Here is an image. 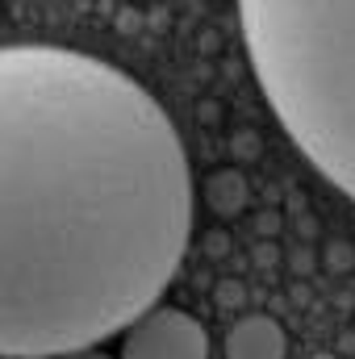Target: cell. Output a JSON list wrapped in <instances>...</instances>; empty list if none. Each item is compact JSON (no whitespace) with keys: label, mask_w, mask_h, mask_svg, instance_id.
I'll return each mask as SVG.
<instances>
[{"label":"cell","mask_w":355,"mask_h":359,"mask_svg":"<svg viewBox=\"0 0 355 359\" xmlns=\"http://www.w3.org/2000/svg\"><path fill=\"white\" fill-rule=\"evenodd\" d=\"M192 168L163 104L113 63L0 46V359L100 347L192 238Z\"/></svg>","instance_id":"obj_1"},{"label":"cell","mask_w":355,"mask_h":359,"mask_svg":"<svg viewBox=\"0 0 355 359\" xmlns=\"http://www.w3.org/2000/svg\"><path fill=\"white\" fill-rule=\"evenodd\" d=\"M239 21L276 121L355 201V0H239Z\"/></svg>","instance_id":"obj_2"},{"label":"cell","mask_w":355,"mask_h":359,"mask_svg":"<svg viewBox=\"0 0 355 359\" xmlns=\"http://www.w3.org/2000/svg\"><path fill=\"white\" fill-rule=\"evenodd\" d=\"M117 359H209V330L176 305H151L121 334Z\"/></svg>","instance_id":"obj_3"},{"label":"cell","mask_w":355,"mask_h":359,"mask_svg":"<svg viewBox=\"0 0 355 359\" xmlns=\"http://www.w3.org/2000/svg\"><path fill=\"white\" fill-rule=\"evenodd\" d=\"M226 359H284L288 355V339L284 326L267 313H247L226 330Z\"/></svg>","instance_id":"obj_4"},{"label":"cell","mask_w":355,"mask_h":359,"mask_svg":"<svg viewBox=\"0 0 355 359\" xmlns=\"http://www.w3.org/2000/svg\"><path fill=\"white\" fill-rule=\"evenodd\" d=\"M63 359H109L100 347H88V351H72V355H63Z\"/></svg>","instance_id":"obj_5"}]
</instances>
